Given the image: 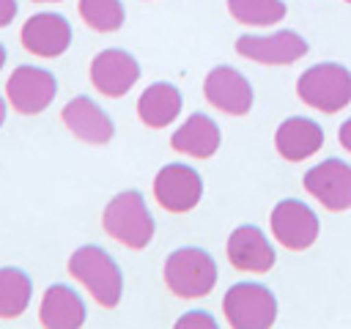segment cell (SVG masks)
Segmentation results:
<instances>
[{
    "mask_svg": "<svg viewBox=\"0 0 351 329\" xmlns=\"http://www.w3.org/2000/svg\"><path fill=\"white\" fill-rule=\"evenodd\" d=\"M140 80V63L126 49H101L90 60V82L99 93L121 99Z\"/></svg>",
    "mask_w": 351,
    "mask_h": 329,
    "instance_id": "cell-10",
    "label": "cell"
},
{
    "mask_svg": "<svg viewBox=\"0 0 351 329\" xmlns=\"http://www.w3.org/2000/svg\"><path fill=\"white\" fill-rule=\"evenodd\" d=\"M80 16L85 19L88 27L99 30V33H112L123 25V3L121 0H80L77 3Z\"/></svg>",
    "mask_w": 351,
    "mask_h": 329,
    "instance_id": "cell-22",
    "label": "cell"
},
{
    "mask_svg": "<svg viewBox=\"0 0 351 329\" xmlns=\"http://www.w3.org/2000/svg\"><path fill=\"white\" fill-rule=\"evenodd\" d=\"M203 93L217 110H222L228 115H247L252 107L250 80L241 71H236L233 66L211 69L203 80Z\"/></svg>",
    "mask_w": 351,
    "mask_h": 329,
    "instance_id": "cell-12",
    "label": "cell"
},
{
    "mask_svg": "<svg viewBox=\"0 0 351 329\" xmlns=\"http://www.w3.org/2000/svg\"><path fill=\"white\" fill-rule=\"evenodd\" d=\"M271 233L274 239L293 252H302L307 247H313V241L318 239V217L315 211L302 203V200H280L271 208Z\"/></svg>",
    "mask_w": 351,
    "mask_h": 329,
    "instance_id": "cell-8",
    "label": "cell"
},
{
    "mask_svg": "<svg viewBox=\"0 0 351 329\" xmlns=\"http://www.w3.org/2000/svg\"><path fill=\"white\" fill-rule=\"evenodd\" d=\"M3 66H5V47L0 44V69H3Z\"/></svg>",
    "mask_w": 351,
    "mask_h": 329,
    "instance_id": "cell-27",
    "label": "cell"
},
{
    "mask_svg": "<svg viewBox=\"0 0 351 329\" xmlns=\"http://www.w3.org/2000/svg\"><path fill=\"white\" fill-rule=\"evenodd\" d=\"M181 112V93L170 82H154L148 85L137 99V115L151 129L170 126Z\"/></svg>",
    "mask_w": 351,
    "mask_h": 329,
    "instance_id": "cell-19",
    "label": "cell"
},
{
    "mask_svg": "<svg viewBox=\"0 0 351 329\" xmlns=\"http://www.w3.org/2000/svg\"><path fill=\"white\" fill-rule=\"evenodd\" d=\"M22 44L27 52L38 55V58H58L69 49L71 44V25L66 16L44 11V14H33L19 33Z\"/></svg>",
    "mask_w": 351,
    "mask_h": 329,
    "instance_id": "cell-13",
    "label": "cell"
},
{
    "mask_svg": "<svg viewBox=\"0 0 351 329\" xmlns=\"http://www.w3.org/2000/svg\"><path fill=\"white\" fill-rule=\"evenodd\" d=\"M69 271L74 280H80L88 293L101 304V307H115L123 293V274L118 263L112 260L110 252H104L96 244H85L71 252L69 258Z\"/></svg>",
    "mask_w": 351,
    "mask_h": 329,
    "instance_id": "cell-1",
    "label": "cell"
},
{
    "mask_svg": "<svg viewBox=\"0 0 351 329\" xmlns=\"http://www.w3.org/2000/svg\"><path fill=\"white\" fill-rule=\"evenodd\" d=\"M58 93V82L52 71L41 66H16L5 82V96L11 107L22 115H38L52 104Z\"/></svg>",
    "mask_w": 351,
    "mask_h": 329,
    "instance_id": "cell-6",
    "label": "cell"
},
{
    "mask_svg": "<svg viewBox=\"0 0 351 329\" xmlns=\"http://www.w3.org/2000/svg\"><path fill=\"white\" fill-rule=\"evenodd\" d=\"M154 197L156 203L170 214H186L192 211L203 197V181L197 170L181 162L165 164L154 178Z\"/></svg>",
    "mask_w": 351,
    "mask_h": 329,
    "instance_id": "cell-7",
    "label": "cell"
},
{
    "mask_svg": "<svg viewBox=\"0 0 351 329\" xmlns=\"http://www.w3.org/2000/svg\"><path fill=\"white\" fill-rule=\"evenodd\" d=\"M304 189L329 211L351 208V164L343 159H324L304 173Z\"/></svg>",
    "mask_w": 351,
    "mask_h": 329,
    "instance_id": "cell-9",
    "label": "cell"
},
{
    "mask_svg": "<svg viewBox=\"0 0 351 329\" xmlns=\"http://www.w3.org/2000/svg\"><path fill=\"white\" fill-rule=\"evenodd\" d=\"M337 140H340V145H343V148L351 154V118H348V121L340 126V134H337Z\"/></svg>",
    "mask_w": 351,
    "mask_h": 329,
    "instance_id": "cell-25",
    "label": "cell"
},
{
    "mask_svg": "<svg viewBox=\"0 0 351 329\" xmlns=\"http://www.w3.org/2000/svg\"><path fill=\"white\" fill-rule=\"evenodd\" d=\"M60 118H63V123L69 126V132L74 137H80L82 143H90V145H104L115 134V126H112L110 115L88 96H74L63 107Z\"/></svg>",
    "mask_w": 351,
    "mask_h": 329,
    "instance_id": "cell-14",
    "label": "cell"
},
{
    "mask_svg": "<svg viewBox=\"0 0 351 329\" xmlns=\"http://www.w3.org/2000/svg\"><path fill=\"white\" fill-rule=\"evenodd\" d=\"M14 16H16V0H0V27L14 22Z\"/></svg>",
    "mask_w": 351,
    "mask_h": 329,
    "instance_id": "cell-24",
    "label": "cell"
},
{
    "mask_svg": "<svg viewBox=\"0 0 351 329\" xmlns=\"http://www.w3.org/2000/svg\"><path fill=\"white\" fill-rule=\"evenodd\" d=\"M186 324H203V326H217V321H214V315H208V313H186V315H181L178 318V326H186Z\"/></svg>",
    "mask_w": 351,
    "mask_h": 329,
    "instance_id": "cell-23",
    "label": "cell"
},
{
    "mask_svg": "<svg viewBox=\"0 0 351 329\" xmlns=\"http://www.w3.org/2000/svg\"><path fill=\"white\" fill-rule=\"evenodd\" d=\"M38 318L47 329H77L85 324V302L69 285H49L41 299Z\"/></svg>",
    "mask_w": 351,
    "mask_h": 329,
    "instance_id": "cell-17",
    "label": "cell"
},
{
    "mask_svg": "<svg viewBox=\"0 0 351 329\" xmlns=\"http://www.w3.org/2000/svg\"><path fill=\"white\" fill-rule=\"evenodd\" d=\"M346 3H351V0H346Z\"/></svg>",
    "mask_w": 351,
    "mask_h": 329,
    "instance_id": "cell-29",
    "label": "cell"
},
{
    "mask_svg": "<svg viewBox=\"0 0 351 329\" xmlns=\"http://www.w3.org/2000/svg\"><path fill=\"white\" fill-rule=\"evenodd\" d=\"M219 126L206 115V112H192L170 137V145L178 154L195 156V159H208L219 148Z\"/></svg>",
    "mask_w": 351,
    "mask_h": 329,
    "instance_id": "cell-18",
    "label": "cell"
},
{
    "mask_svg": "<svg viewBox=\"0 0 351 329\" xmlns=\"http://www.w3.org/2000/svg\"><path fill=\"white\" fill-rule=\"evenodd\" d=\"M236 52L255 63L282 66L307 55V41L293 30H277L271 36H239Z\"/></svg>",
    "mask_w": 351,
    "mask_h": 329,
    "instance_id": "cell-11",
    "label": "cell"
},
{
    "mask_svg": "<svg viewBox=\"0 0 351 329\" xmlns=\"http://www.w3.org/2000/svg\"><path fill=\"white\" fill-rule=\"evenodd\" d=\"M165 282L181 299H203L217 282V263L200 247H181L165 260Z\"/></svg>",
    "mask_w": 351,
    "mask_h": 329,
    "instance_id": "cell-3",
    "label": "cell"
},
{
    "mask_svg": "<svg viewBox=\"0 0 351 329\" xmlns=\"http://www.w3.org/2000/svg\"><path fill=\"white\" fill-rule=\"evenodd\" d=\"M33 296L30 277L16 266L0 269V318H16L27 310Z\"/></svg>",
    "mask_w": 351,
    "mask_h": 329,
    "instance_id": "cell-20",
    "label": "cell"
},
{
    "mask_svg": "<svg viewBox=\"0 0 351 329\" xmlns=\"http://www.w3.org/2000/svg\"><path fill=\"white\" fill-rule=\"evenodd\" d=\"M274 145H277V154L282 159L302 162V159L313 156L324 145V132H321V126L315 121L302 118V115H293V118H285L277 126Z\"/></svg>",
    "mask_w": 351,
    "mask_h": 329,
    "instance_id": "cell-16",
    "label": "cell"
},
{
    "mask_svg": "<svg viewBox=\"0 0 351 329\" xmlns=\"http://www.w3.org/2000/svg\"><path fill=\"white\" fill-rule=\"evenodd\" d=\"M101 225L115 241H121L132 249L148 247L154 239V230H156L154 217H151V211H148V206L137 189L118 192L107 203V208L101 214Z\"/></svg>",
    "mask_w": 351,
    "mask_h": 329,
    "instance_id": "cell-2",
    "label": "cell"
},
{
    "mask_svg": "<svg viewBox=\"0 0 351 329\" xmlns=\"http://www.w3.org/2000/svg\"><path fill=\"white\" fill-rule=\"evenodd\" d=\"M299 99L321 112H337L351 101V71L340 63L310 66L296 82Z\"/></svg>",
    "mask_w": 351,
    "mask_h": 329,
    "instance_id": "cell-4",
    "label": "cell"
},
{
    "mask_svg": "<svg viewBox=\"0 0 351 329\" xmlns=\"http://www.w3.org/2000/svg\"><path fill=\"white\" fill-rule=\"evenodd\" d=\"M33 3H58V0H33Z\"/></svg>",
    "mask_w": 351,
    "mask_h": 329,
    "instance_id": "cell-28",
    "label": "cell"
},
{
    "mask_svg": "<svg viewBox=\"0 0 351 329\" xmlns=\"http://www.w3.org/2000/svg\"><path fill=\"white\" fill-rule=\"evenodd\" d=\"M222 310L233 329H266L277 321V299L258 282L230 285L222 299Z\"/></svg>",
    "mask_w": 351,
    "mask_h": 329,
    "instance_id": "cell-5",
    "label": "cell"
},
{
    "mask_svg": "<svg viewBox=\"0 0 351 329\" xmlns=\"http://www.w3.org/2000/svg\"><path fill=\"white\" fill-rule=\"evenodd\" d=\"M228 260L241 271L263 274L274 266V247L258 225H241L228 239Z\"/></svg>",
    "mask_w": 351,
    "mask_h": 329,
    "instance_id": "cell-15",
    "label": "cell"
},
{
    "mask_svg": "<svg viewBox=\"0 0 351 329\" xmlns=\"http://www.w3.org/2000/svg\"><path fill=\"white\" fill-rule=\"evenodd\" d=\"M228 11L241 25H274L285 16L282 0H228Z\"/></svg>",
    "mask_w": 351,
    "mask_h": 329,
    "instance_id": "cell-21",
    "label": "cell"
},
{
    "mask_svg": "<svg viewBox=\"0 0 351 329\" xmlns=\"http://www.w3.org/2000/svg\"><path fill=\"white\" fill-rule=\"evenodd\" d=\"M3 121H5V99L0 96V126H3Z\"/></svg>",
    "mask_w": 351,
    "mask_h": 329,
    "instance_id": "cell-26",
    "label": "cell"
}]
</instances>
